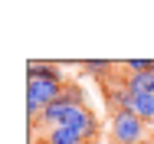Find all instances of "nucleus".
Masks as SVG:
<instances>
[{
    "label": "nucleus",
    "instance_id": "nucleus-1",
    "mask_svg": "<svg viewBox=\"0 0 154 144\" xmlns=\"http://www.w3.org/2000/svg\"><path fill=\"white\" fill-rule=\"evenodd\" d=\"M144 131H148L144 121L134 115V112H115L112 115V124H108V138L115 144H141V141H148Z\"/></svg>",
    "mask_w": 154,
    "mask_h": 144
},
{
    "label": "nucleus",
    "instance_id": "nucleus-2",
    "mask_svg": "<svg viewBox=\"0 0 154 144\" xmlns=\"http://www.w3.org/2000/svg\"><path fill=\"white\" fill-rule=\"evenodd\" d=\"M66 85L59 82H43V79H26V115L36 118L43 115V108H49L56 98H62Z\"/></svg>",
    "mask_w": 154,
    "mask_h": 144
},
{
    "label": "nucleus",
    "instance_id": "nucleus-3",
    "mask_svg": "<svg viewBox=\"0 0 154 144\" xmlns=\"http://www.w3.org/2000/svg\"><path fill=\"white\" fill-rule=\"evenodd\" d=\"M26 72H30V79H43V82H59V85H66V72H62L59 66H53V62H36V59H30V62H26Z\"/></svg>",
    "mask_w": 154,
    "mask_h": 144
},
{
    "label": "nucleus",
    "instance_id": "nucleus-4",
    "mask_svg": "<svg viewBox=\"0 0 154 144\" xmlns=\"http://www.w3.org/2000/svg\"><path fill=\"white\" fill-rule=\"evenodd\" d=\"M46 144H85V138L69 124H56L46 131Z\"/></svg>",
    "mask_w": 154,
    "mask_h": 144
},
{
    "label": "nucleus",
    "instance_id": "nucleus-5",
    "mask_svg": "<svg viewBox=\"0 0 154 144\" xmlns=\"http://www.w3.org/2000/svg\"><path fill=\"white\" fill-rule=\"evenodd\" d=\"M108 105H112V115H115V112H134V95L125 85L108 88Z\"/></svg>",
    "mask_w": 154,
    "mask_h": 144
},
{
    "label": "nucleus",
    "instance_id": "nucleus-6",
    "mask_svg": "<svg viewBox=\"0 0 154 144\" xmlns=\"http://www.w3.org/2000/svg\"><path fill=\"white\" fill-rule=\"evenodd\" d=\"M151 79H154V75H138V72H128V75H125V88H128L134 98H141V95H148V92H151Z\"/></svg>",
    "mask_w": 154,
    "mask_h": 144
},
{
    "label": "nucleus",
    "instance_id": "nucleus-7",
    "mask_svg": "<svg viewBox=\"0 0 154 144\" xmlns=\"http://www.w3.org/2000/svg\"><path fill=\"white\" fill-rule=\"evenodd\" d=\"M134 115L141 118L144 124H151V121H154V95H151V92L141 95V98H134Z\"/></svg>",
    "mask_w": 154,
    "mask_h": 144
},
{
    "label": "nucleus",
    "instance_id": "nucleus-8",
    "mask_svg": "<svg viewBox=\"0 0 154 144\" xmlns=\"http://www.w3.org/2000/svg\"><path fill=\"white\" fill-rule=\"evenodd\" d=\"M112 62H105V59H89V62H82V72H89L95 79H105V75H112Z\"/></svg>",
    "mask_w": 154,
    "mask_h": 144
},
{
    "label": "nucleus",
    "instance_id": "nucleus-9",
    "mask_svg": "<svg viewBox=\"0 0 154 144\" xmlns=\"http://www.w3.org/2000/svg\"><path fill=\"white\" fill-rule=\"evenodd\" d=\"M125 69L128 72H138V75H154V59H128Z\"/></svg>",
    "mask_w": 154,
    "mask_h": 144
},
{
    "label": "nucleus",
    "instance_id": "nucleus-10",
    "mask_svg": "<svg viewBox=\"0 0 154 144\" xmlns=\"http://www.w3.org/2000/svg\"><path fill=\"white\" fill-rule=\"evenodd\" d=\"M151 95H154V79H151Z\"/></svg>",
    "mask_w": 154,
    "mask_h": 144
},
{
    "label": "nucleus",
    "instance_id": "nucleus-11",
    "mask_svg": "<svg viewBox=\"0 0 154 144\" xmlns=\"http://www.w3.org/2000/svg\"><path fill=\"white\" fill-rule=\"evenodd\" d=\"M151 141H154V138H151Z\"/></svg>",
    "mask_w": 154,
    "mask_h": 144
}]
</instances>
